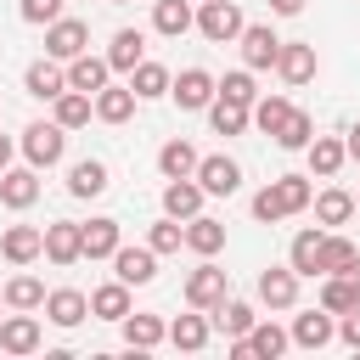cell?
<instances>
[{
  "label": "cell",
  "instance_id": "21",
  "mask_svg": "<svg viewBox=\"0 0 360 360\" xmlns=\"http://www.w3.org/2000/svg\"><path fill=\"white\" fill-rule=\"evenodd\" d=\"M276 73H281L287 84H309V79H315V45H304V39H298V45H287V39H281Z\"/></svg>",
  "mask_w": 360,
  "mask_h": 360
},
{
  "label": "cell",
  "instance_id": "35",
  "mask_svg": "<svg viewBox=\"0 0 360 360\" xmlns=\"http://www.w3.org/2000/svg\"><path fill=\"white\" fill-rule=\"evenodd\" d=\"M90 315H96V321H124V315H129V287H124V281H101V287L90 292Z\"/></svg>",
  "mask_w": 360,
  "mask_h": 360
},
{
  "label": "cell",
  "instance_id": "53",
  "mask_svg": "<svg viewBox=\"0 0 360 360\" xmlns=\"http://www.w3.org/2000/svg\"><path fill=\"white\" fill-rule=\"evenodd\" d=\"M0 304H6V298H0Z\"/></svg>",
  "mask_w": 360,
  "mask_h": 360
},
{
  "label": "cell",
  "instance_id": "23",
  "mask_svg": "<svg viewBox=\"0 0 360 360\" xmlns=\"http://www.w3.org/2000/svg\"><path fill=\"white\" fill-rule=\"evenodd\" d=\"M186 248H191L197 259H214V253L225 248V225L208 219V214H191V219H186Z\"/></svg>",
  "mask_w": 360,
  "mask_h": 360
},
{
  "label": "cell",
  "instance_id": "1",
  "mask_svg": "<svg viewBox=\"0 0 360 360\" xmlns=\"http://www.w3.org/2000/svg\"><path fill=\"white\" fill-rule=\"evenodd\" d=\"M309 197H315V191H309V174H281V180H270V186L253 191V219L276 225V219H287V214H304Z\"/></svg>",
  "mask_w": 360,
  "mask_h": 360
},
{
  "label": "cell",
  "instance_id": "39",
  "mask_svg": "<svg viewBox=\"0 0 360 360\" xmlns=\"http://www.w3.org/2000/svg\"><path fill=\"white\" fill-rule=\"evenodd\" d=\"M287 112H292V101H287V96H259V101L248 107V124H259L264 135H276V129L287 124Z\"/></svg>",
  "mask_w": 360,
  "mask_h": 360
},
{
  "label": "cell",
  "instance_id": "10",
  "mask_svg": "<svg viewBox=\"0 0 360 360\" xmlns=\"http://www.w3.org/2000/svg\"><path fill=\"white\" fill-rule=\"evenodd\" d=\"M219 298H225V270H219L214 259H202V264L186 276V304H191V309H214Z\"/></svg>",
  "mask_w": 360,
  "mask_h": 360
},
{
  "label": "cell",
  "instance_id": "42",
  "mask_svg": "<svg viewBox=\"0 0 360 360\" xmlns=\"http://www.w3.org/2000/svg\"><path fill=\"white\" fill-rule=\"evenodd\" d=\"M0 298H6V309H39L45 304V281L39 276H11Z\"/></svg>",
  "mask_w": 360,
  "mask_h": 360
},
{
  "label": "cell",
  "instance_id": "28",
  "mask_svg": "<svg viewBox=\"0 0 360 360\" xmlns=\"http://www.w3.org/2000/svg\"><path fill=\"white\" fill-rule=\"evenodd\" d=\"M79 242H84V259H112V248L124 242L118 236V219H90V225H79Z\"/></svg>",
  "mask_w": 360,
  "mask_h": 360
},
{
  "label": "cell",
  "instance_id": "24",
  "mask_svg": "<svg viewBox=\"0 0 360 360\" xmlns=\"http://www.w3.org/2000/svg\"><path fill=\"white\" fill-rule=\"evenodd\" d=\"M253 321H259V315H253V304H242V298H219V304L208 309V326L225 332V338H242Z\"/></svg>",
  "mask_w": 360,
  "mask_h": 360
},
{
  "label": "cell",
  "instance_id": "15",
  "mask_svg": "<svg viewBox=\"0 0 360 360\" xmlns=\"http://www.w3.org/2000/svg\"><path fill=\"white\" fill-rule=\"evenodd\" d=\"M39 309H45V321H51V326H79V321L90 315V298H84L79 287H56V292H45V304H39Z\"/></svg>",
  "mask_w": 360,
  "mask_h": 360
},
{
  "label": "cell",
  "instance_id": "43",
  "mask_svg": "<svg viewBox=\"0 0 360 360\" xmlns=\"http://www.w3.org/2000/svg\"><path fill=\"white\" fill-rule=\"evenodd\" d=\"M309 141H315V118L292 107V112H287V124L276 129V146H287V152H304Z\"/></svg>",
  "mask_w": 360,
  "mask_h": 360
},
{
  "label": "cell",
  "instance_id": "20",
  "mask_svg": "<svg viewBox=\"0 0 360 360\" xmlns=\"http://www.w3.org/2000/svg\"><path fill=\"white\" fill-rule=\"evenodd\" d=\"M202 197H208V191H202L191 174H186V180H169V186H163V214H169V219H191V214H202Z\"/></svg>",
  "mask_w": 360,
  "mask_h": 360
},
{
  "label": "cell",
  "instance_id": "5",
  "mask_svg": "<svg viewBox=\"0 0 360 360\" xmlns=\"http://www.w3.org/2000/svg\"><path fill=\"white\" fill-rule=\"evenodd\" d=\"M79 51H90V22H79V17H56V22H45V56L73 62Z\"/></svg>",
  "mask_w": 360,
  "mask_h": 360
},
{
  "label": "cell",
  "instance_id": "48",
  "mask_svg": "<svg viewBox=\"0 0 360 360\" xmlns=\"http://www.w3.org/2000/svg\"><path fill=\"white\" fill-rule=\"evenodd\" d=\"M270 11H276V17H298V11H304V0H270Z\"/></svg>",
  "mask_w": 360,
  "mask_h": 360
},
{
  "label": "cell",
  "instance_id": "49",
  "mask_svg": "<svg viewBox=\"0 0 360 360\" xmlns=\"http://www.w3.org/2000/svg\"><path fill=\"white\" fill-rule=\"evenodd\" d=\"M343 152H349V158L360 163V124H349V141H343Z\"/></svg>",
  "mask_w": 360,
  "mask_h": 360
},
{
  "label": "cell",
  "instance_id": "9",
  "mask_svg": "<svg viewBox=\"0 0 360 360\" xmlns=\"http://www.w3.org/2000/svg\"><path fill=\"white\" fill-rule=\"evenodd\" d=\"M208 197H231L236 186H242V169L225 158V152H214V158H197V174H191Z\"/></svg>",
  "mask_w": 360,
  "mask_h": 360
},
{
  "label": "cell",
  "instance_id": "36",
  "mask_svg": "<svg viewBox=\"0 0 360 360\" xmlns=\"http://www.w3.org/2000/svg\"><path fill=\"white\" fill-rule=\"evenodd\" d=\"M208 315H180V321H169V343L174 349H186V354H197V349H208Z\"/></svg>",
  "mask_w": 360,
  "mask_h": 360
},
{
  "label": "cell",
  "instance_id": "37",
  "mask_svg": "<svg viewBox=\"0 0 360 360\" xmlns=\"http://www.w3.org/2000/svg\"><path fill=\"white\" fill-rule=\"evenodd\" d=\"M90 112H96V96H84V90H62L56 96V124L62 129H84Z\"/></svg>",
  "mask_w": 360,
  "mask_h": 360
},
{
  "label": "cell",
  "instance_id": "52",
  "mask_svg": "<svg viewBox=\"0 0 360 360\" xmlns=\"http://www.w3.org/2000/svg\"><path fill=\"white\" fill-rule=\"evenodd\" d=\"M112 6H124V0H112Z\"/></svg>",
  "mask_w": 360,
  "mask_h": 360
},
{
  "label": "cell",
  "instance_id": "11",
  "mask_svg": "<svg viewBox=\"0 0 360 360\" xmlns=\"http://www.w3.org/2000/svg\"><path fill=\"white\" fill-rule=\"evenodd\" d=\"M112 270H118V281L124 287H146L152 276H158V253L152 248H112Z\"/></svg>",
  "mask_w": 360,
  "mask_h": 360
},
{
  "label": "cell",
  "instance_id": "31",
  "mask_svg": "<svg viewBox=\"0 0 360 360\" xmlns=\"http://www.w3.org/2000/svg\"><path fill=\"white\" fill-rule=\"evenodd\" d=\"M129 112H135V90L129 84H101L96 90V118L101 124H124Z\"/></svg>",
  "mask_w": 360,
  "mask_h": 360
},
{
  "label": "cell",
  "instance_id": "8",
  "mask_svg": "<svg viewBox=\"0 0 360 360\" xmlns=\"http://www.w3.org/2000/svg\"><path fill=\"white\" fill-rule=\"evenodd\" d=\"M242 62L248 68H276V56H281V39H276V28L270 22H242Z\"/></svg>",
  "mask_w": 360,
  "mask_h": 360
},
{
  "label": "cell",
  "instance_id": "19",
  "mask_svg": "<svg viewBox=\"0 0 360 360\" xmlns=\"http://www.w3.org/2000/svg\"><path fill=\"white\" fill-rule=\"evenodd\" d=\"M298 349H326L332 338H338V321L326 315V309H309V315H292V332H287Z\"/></svg>",
  "mask_w": 360,
  "mask_h": 360
},
{
  "label": "cell",
  "instance_id": "51",
  "mask_svg": "<svg viewBox=\"0 0 360 360\" xmlns=\"http://www.w3.org/2000/svg\"><path fill=\"white\" fill-rule=\"evenodd\" d=\"M354 214H360V191H354Z\"/></svg>",
  "mask_w": 360,
  "mask_h": 360
},
{
  "label": "cell",
  "instance_id": "3",
  "mask_svg": "<svg viewBox=\"0 0 360 360\" xmlns=\"http://www.w3.org/2000/svg\"><path fill=\"white\" fill-rule=\"evenodd\" d=\"M62 152H68V129L51 118V124H28L22 129V158L34 163V169H51V163H62Z\"/></svg>",
  "mask_w": 360,
  "mask_h": 360
},
{
  "label": "cell",
  "instance_id": "44",
  "mask_svg": "<svg viewBox=\"0 0 360 360\" xmlns=\"http://www.w3.org/2000/svg\"><path fill=\"white\" fill-rule=\"evenodd\" d=\"M214 96H225V101H242V107H253V101H259V90H253V68H236V73H225V79L214 84Z\"/></svg>",
  "mask_w": 360,
  "mask_h": 360
},
{
  "label": "cell",
  "instance_id": "33",
  "mask_svg": "<svg viewBox=\"0 0 360 360\" xmlns=\"http://www.w3.org/2000/svg\"><path fill=\"white\" fill-rule=\"evenodd\" d=\"M315 202V219L321 225H349L354 219V191H343V186H326L321 197H309Z\"/></svg>",
  "mask_w": 360,
  "mask_h": 360
},
{
  "label": "cell",
  "instance_id": "38",
  "mask_svg": "<svg viewBox=\"0 0 360 360\" xmlns=\"http://www.w3.org/2000/svg\"><path fill=\"white\" fill-rule=\"evenodd\" d=\"M191 0H158V11H152V28L158 34H169V39H180L186 28H191Z\"/></svg>",
  "mask_w": 360,
  "mask_h": 360
},
{
  "label": "cell",
  "instance_id": "29",
  "mask_svg": "<svg viewBox=\"0 0 360 360\" xmlns=\"http://www.w3.org/2000/svg\"><path fill=\"white\" fill-rule=\"evenodd\" d=\"M118 326H124V343H129V349H158V343L169 338V321H163V315H124Z\"/></svg>",
  "mask_w": 360,
  "mask_h": 360
},
{
  "label": "cell",
  "instance_id": "41",
  "mask_svg": "<svg viewBox=\"0 0 360 360\" xmlns=\"http://www.w3.org/2000/svg\"><path fill=\"white\" fill-rule=\"evenodd\" d=\"M354 259H360V248H354L349 236H332V231L321 236V276H338V270H349Z\"/></svg>",
  "mask_w": 360,
  "mask_h": 360
},
{
  "label": "cell",
  "instance_id": "26",
  "mask_svg": "<svg viewBox=\"0 0 360 360\" xmlns=\"http://www.w3.org/2000/svg\"><path fill=\"white\" fill-rule=\"evenodd\" d=\"M158 169H163V180H186V174H197V146L191 141H163L158 146Z\"/></svg>",
  "mask_w": 360,
  "mask_h": 360
},
{
  "label": "cell",
  "instance_id": "6",
  "mask_svg": "<svg viewBox=\"0 0 360 360\" xmlns=\"http://www.w3.org/2000/svg\"><path fill=\"white\" fill-rule=\"evenodd\" d=\"M214 84H219V79H214L208 68H186L180 79H169V96H174L180 112H202V107L214 101Z\"/></svg>",
  "mask_w": 360,
  "mask_h": 360
},
{
  "label": "cell",
  "instance_id": "30",
  "mask_svg": "<svg viewBox=\"0 0 360 360\" xmlns=\"http://www.w3.org/2000/svg\"><path fill=\"white\" fill-rule=\"evenodd\" d=\"M141 51H146V34H141V28H118L112 45H107V68H112V73H129V68L141 62Z\"/></svg>",
  "mask_w": 360,
  "mask_h": 360
},
{
  "label": "cell",
  "instance_id": "7",
  "mask_svg": "<svg viewBox=\"0 0 360 360\" xmlns=\"http://www.w3.org/2000/svg\"><path fill=\"white\" fill-rule=\"evenodd\" d=\"M354 304H360V259L349 270H338V276H321V309L326 315H343Z\"/></svg>",
  "mask_w": 360,
  "mask_h": 360
},
{
  "label": "cell",
  "instance_id": "25",
  "mask_svg": "<svg viewBox=\"0 0 360 360\" xmlns=\"http://www.w3.org/2000/svg\"><path fill=\"white\" fill-rule=\"evenodd\" d=\"M129 90H135V101H158V96H169V68L141 56V62L129 68Z\"/></svg>",
  "mask_w": 360,
  "mask_h": 360
},
{
  "label": "cell",
  "instance_id": "14",
  "mask_svg": "<svg viewBox=\"0 0 360 360\" xmlns=\"http://www.w3.org/2000/svg\"><path fill=\"white\" fill-rule=\"evenodd\" d=\"M45 259H51V264H62V270L84 259V242H79V225H73V219L45 225Z\"/></svg>",
  "mask_w": 360,
  "mask_h": 360
},
{
  "label": "cell",
  "instance_id": "16",
  "mask_svg": "<svg viewBox=\"0 0 360 360\" xmlns=\"http://www.w3.org/2000/svg\"><path fill=\"white\" fill-rule=\"evenodd\" d=\"M34 349H39V321L28 309L6 315L0 321V354H34Z\"/></svg>",
  "mask_w": 360,
  "mask_h": 360
},
{
  "label": "cell",
  "instance_id": "18",
  "mask_svg": "<svg viewBox=\"0 0 360 360\" xmlns=\"http://www.w3.org/2000/svg\"><path fill=\"white\" fill-rule=\"evenodd\" d=\"M0 253H6L11 264H34V259L45 253V231H39V225H6Z\"/></svg>",
  "mask_w": 360,
  "mask_h": 360
},
{
  "label": "cell",
  "instance_id": "50",
  "mask_svg": "<svg viewBox=\"0 0 360 360\" xmlns=\"http://www.w3.org/2000/svg\"><path fill=\"white\" fill-rule=\"evenodd\" d=\"M0 169H11V135H0Z\"/></svg>",
  "mask_w": 360,
  "mask_h": 360
},
{
  "label": "cell",
  "instance_id": "34",
  "mask_svg": "<svg viewBox=\"0 0 360 360\" xmlns=\"http://www.w3.org/2000/svg\"><path fill=\"white\" fill-rule=\"evenodd\" d=\"M321 236H326L321 225H315V231H298V236H292V248H287V264H292L298 276H321Z\"/></svg>",
  "mask_w": 360,
  "mask_h": 360
},
{
  "label": "cell",
  "instance_id": "2",
  "mask_svg": "<svg viewBox=\"0 0 360 360\" xmlns=\"http://www.w3.org/2000/svg\"><path fill=\"white\" fill-rule=\"evenodd\" d=\"M197 34L202 39H214V45H231L236 34H242V6L236 0H197Z\"/></svg>",
  "mask_w": 360,
  "mask_h": 360
},
{
  "label": "cell",
  "instance_id": "40",
  "mask_svg": "<svg viewBox=\"0 0 360 360\" xmlns=\"http://www.w3.org/2000/svg\"><path fill=\"white\" fill-rule=\"evenodd\" d=\"M208 124H214V135H242V129H248V107L214 96V101H208Z\"/></svg>",
  "mask_w": 360,
  "mask_h": 360
},
{
  "label": "cell",
  "instance_id": "27",
  "mask_svg": "<svg viewBox=\"0 0 360 360\" xmlns=\"http://www.w3.org/2000/svg\"><path fill=\"white\" fill-rule=\"evenodd\" d=\"M304 152H309V174H321V180H332V174L349 163V152H343V141H338V135H315Z\"/></svg>",
  "mask_w": 360,
  "mask_h": 360
},
{
  "label": "cell",
  "instance_id": "13",
  "mask_svg": "<svg viewBox=\"0 0 360 360\" xmlns=\"http://www.w3.org/2000/svg\"><path fill=\"white\" fill-rule=\"evenodd\" d=\"M0 202H6L11 214H22V208L39 202V174H34V163H28V169H0Z\"/></svg>",
  "mask_w": 360,
  "mask_h": 360
},
{
  "label": "cell",
  "instance_id": "45",
  "mask_svg": "<svg viewBox=\"0 0 360 360\" xmlns=\"http://www.w3.org/2000/svg\"><path fill=\"white\" fill-rule=\"evenodd\" d=\"M146 248H152V253H180V248H186V219H169V214H163V219L152 225Z\"/></svg>",
  "mask_w": 360,
  "mask_h": 360
},
{
  "label": "cell",
  "instance_id": "22",
  "mask_svg": "<svg viewBox=\"0 0 360 360\" xmlns=\"http://www.w3.org/2000/svg\"><path fill=\"white\" fill-rule=\"evenodd\" d=\"M107 56H90V51H79L73 62H68V90H84V96H96L101 84H107Z\"/></svg>",
  "mask_w": 360,
  "mask_h": 360
},
{
  "label": "cell",
  "instance_id": "4",
  "mask_svg": "<svg viewBox=\"0 0 360 360\" xmlns=\"http://www.w3.org/2000/svg\"><path fill=\"white\" fill-rule=\"evenodd\" d=\"M287 343H292V338H287L276 321H253L242 338H231V354H236V360H248V354H259V360H276V354H287Z\"/></svg>",
  "mask_w": 360,
  "mask_h": 360
},
{
  "label": "cell",
  "instance_id": "12",
  "mask_svg": "<svg viewBox=\"0 0 360 360\" xmlns=\"http://www.w3.org/2000/svg\"><path fill=\"white\" fill-rule=\"evenodd\" d=\"M259 304H270V309H292L298 304V270L287 264H270V270H259Z\"/></svg>",
  "mask_w": 360,
  "mask_h": 360
},
{
  "label": "cell",
  "instance_id": "17",
  "mask_svg": "<svg viewBox=\"0 0 360 360\" xmlns=\"http://www.w3.org/2000/svg\"><path fill=\"white\" fill-rule=\"evenodd\" d=\"M22 84H28V96H39V101H56V96L68 90V68H62L56 56H45V62H28Z\"/></svg>",
  "mask_w": 360,
  "mask_h": 360
},
{
  "label": "cell",
  "instance_id": "32",
  "mask_svg": "<svg viewBox=\"0 0 360 360\" xmlns=\"http://www.w3.org/2000/svg\"><path fill=\"white\" fill-rule=\"evenodd\" d=\"M68 191H73V197H101V191H107V163H101V158H79V163L68 169Z\"/></svg>",
  "mask_w": 360,
  "mask_h": 360
},
{
  "label": "cell",
  "instance_id": "46",
  "mask_svg": "<svg viewBox=\"0 0 360 360\" xmlns=\"http://www.w3.org/2000/svg\"><path fill=\"white\" fill-rule=\"evenodd\" d=\"M56 17H62V0H22V22L45 28V22H56Z\"/></svg>",
  "mask_w": 360,
  "mask_h": 360
},
{
  "label": "cell",
  "instance_id": "47",
  "mask_svg": "<svg viewBox=\"0 0 360 360\" xmlns=\"http://www.w3.org/2000/svg\"><path fill=\"white\" fill-rule=\"evenodd\" d=\"M338 338H343V343H349V349H360V304H354V309H343V315H338Z\"/></svg>",
  "mask_w": 360,
  "mask_h": 360
}]
</instances>
